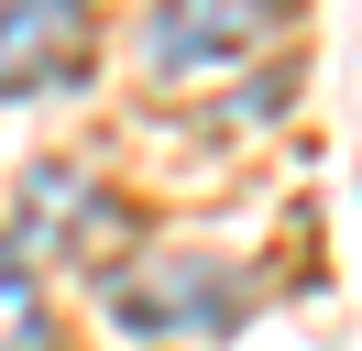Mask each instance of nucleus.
I'll return each instance as SVG.
<instances>
[{"mask_svg": "<svg viewBox=\"0 0 362 351\" xmlns=\"http://www.w3.org/2000/svg\"><path fill=\"white\" fill-rule=\"evenodd\" d=\"M274 0H165L154 22H143V66L154 77H209V66L230 55H264L274 44Z\"/></svg>", "mask_w": 362, "mask_h": 351, "instance_id": "4", "label": "nucleus"}, {"mask_svg": "<svg viewBox=\"0 0 362 351\" xmlns=\"http://www.w3.org/2000/svg\"><path fill=\"white\" fill-rule=\"evenodd\" d=\"M99 297H110V318L132 329V340H220V329L242 318L252 285L230 275V263H198V253H187V263H121Z\"/></svg>", "mask_w": 362, "mask_h": 351, "instance_id": "1", "label": "nucleus"}, {"mask_svg": "<svg viewBox=\"0 0 362 351\" xmlns=\"http://www.w3.org/2000/svg\"><path fill=\"white\" fill-rule=\"evenodd\" d=\"M11 241H23V253H55V263H77V275L110 285L121 253H132V209L99 197L77 165H33V176H23V219H11Z\"/></svg>", "mask_w": 362, "mask_h": 351, "instance_id": "2", "label": "nucleus"}, {"mask_svg": "<svg viewBox=\"0 0 362 351\" xmlns=\"http://www.w3.org/2000/svg\"><path fill=\"white\" fill-rule=\"evenodd\" d=\"M0 351H66V340H55L45 285H33V253H23L11 231H0Z\"/></svg>", "mask_w": 362, "mask_h": 351, "instance_id": "5", "label": "nucleus"}, {"mask_svg": "<svg viewBox=\"0 0 362 351\" xmlns=\"http://www.w3.org/2000/svg\"><path fill=\"white\" fill-rule=\"evenodd\" d=\"M99 0H0V99H55L88 77Z\"/></svg>", "mask_w": 362, "mask_h": 351, "instance_id": "3", "label": "nucleus"}]
</instances>
